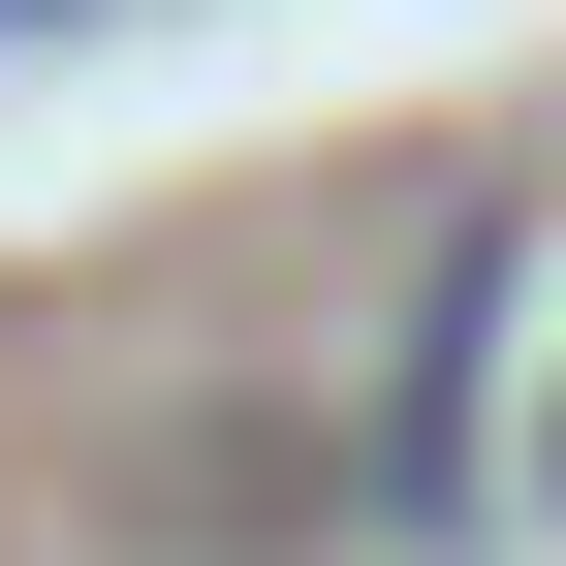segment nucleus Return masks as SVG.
<instances>
[{"instance_id": "1", "label": "nucleus", "mask_w": 566, "mask_h": 566, "mask_svg": "<svg viewBox=\"0 0 566 566\" xmlns=\"http://www.w3.org/2000/svg\"><path fill=\"white\" fill-rule=\"evenodd\" d=\"M0 32H32V0H0Z\"/></svg>"}]
</instances>
